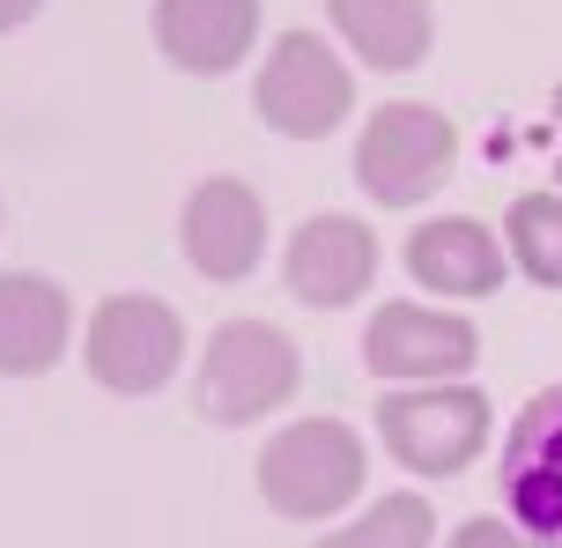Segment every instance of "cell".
<instances>
[{
  "label": "cell",
  "instance_id": "7c38bea8",
  "mask_svg": "<svg viewBox=\"0 0 562 548\" xmlns=\"http://www.w3.org/2000/svg\"><path fill=\"white\" fill-rule=\"evenodd\" d=\"M504 267V237H488V223H474V215H437L407 237V275L429 297H496Z\"/></svg>",
  "mask_w": 562,
  "mask_h": 548
},
{
  "label": "cell",
  "instance_id": "9c48e42d",
  "mask_svg": "<svg viewBox=\"0 0 562 548\" xmlns=\"http://www.w3.org/2000/svg\"><path fill=\"white\" fill-rule=\"evenodd\" d=\"M178 245L193 275L207 282H245L267 253V201H259L245 178H200L186 208H178Z\"/></svg>",
  "mask_w": 562,
  "mask_h": 548
},
{
  "label": "cell",
  "instance_id": "8992f818",
  "mask_svg": "<svg viewBox=\"0 0 562 548\" xmlns=\"http://www.w3.org/2000/svg\"><path fill=\"white\" fill-rule=\"evenodd\" d=\"M252 104L281 142H326L340 119H348V104H356V82H348V67H340V53L326 37L281 30L274 53L259 59Z\"/></svg>",
  "mask_w": 562,
  "mask_h": 548
},
{
  "label": "cell",
  "instance_id": "ba28073f",
  "mask_svg": "<svg viewBox=\"0 0 562 548\" xmlns=\"http://www.w3.org/2000/svg\"><path fill=\"white\" fill-rule=\"evenodd\" d=\"M496 496H504V519L518 534L562 548V385L518 407L504 460H496Z\"/></svg>",
  "mask_w": 562,
  "mask_h": 548
},
{
  "label": "cell",
  "instance_id": "277c9868",
  "mask_svg": "<svg viewBox=\"0 0 562 548\" xmlns=\"http://www.w3.org/2000/svg\"><path fill=\"white\" fill-rule=\"evenodd\" d=\"M378 437H385V452H393L407 474L422 482H451V474H467L474 452L488 445V393L474 385H400L378 401Z\"/></svg>",
  "mask_w": 562,
  "mask_h": 548
},
{
  "label": "cell",
  "instance_id": "7a4b0ae2",
  "mask_svg": "<svg viewBox=\"0 0 562 548\" xmlns=\"http://www.w3.org/2000/svg\"><path fill=\"white\" fill-rule=\"evenodd\" d=\"M259 496H267V512L296 526L348 512L363 496V437L340 415H304V423L274 430L259 452Z\"/></svg>",
  "mask_w": 562,
  "mask_h": 548
},
{
  "label": "cell",
  "instance_id": "30bf717a",
  "mask_svg": "<svg viewBox=\"0 0 562 548\" xmlns=\"http://www.w3.org/2000/svg\"><path fill=\"white\" fill-rule=\"evenodd\" d=\"M370 275H378V237H370V223H356V215H311V223H296L289 253H281V282H289V297L311 304V312L356 304L370 289Z\"/></svg>",
  "mask_w": 562,
  "mask_h": 548
},
{
  "label": "cell",
  "instance_id": "4fadbf2b",
  "mask_svg": "<svg viewBox=\"0 0 562 548\" xmlns=\"http://www.w3.org/2000/svg\"><path fill=\"white\" fill-rule=\"evenodd\" d=\"M75 304L53 275H0V378H45L67 356Z\"/></svg>",
  "mask_w": 562,
  "mask_h": 548
},
{
  "label": "cell",
  "instance_id": "e0dca14e",
  "mask_svg": "<svg viewBox=\"0 0 562 548\" xmlns=\"http://www.w3.org/2000/svg\"><path fill=\"white\" fill-rule=\"evenodd\" d=\"M445 548H548V541H533V534H518L510 519H467L459 534H451Z\"/></svg>",
  "mask_w": 562,
  "mask_h": 548
},
{
  "label": "cell",
  "instance_id": "ac0fdd59",
  "mask_svg": "<svg viewBox=\"0 0 562 548\" xmlns=\"http://www.w3.org/2000/svg\"><path fill=\"white\" fill-rule=\"evenodd\" d=\"M37 8H45V0H0V37H8V30H23Z\"/></svg>",
  "mask_w": 562,
  "mask_h": 548
},
{
  "label": "cell",
  "instance_id": "9a60e30c",
  "mask_svg": "<svg viewBox=\"0 0 562 548\" xmlns=\"http://www.w3.org/2000/svg\"><path fill=\"white\" fill-rule=\"evenodd\" d=\"M510 267L540 289H562V193H518L504 215Z\"/></svg>",
  "mask_w": 562,
  "mask_h": 548
},
{
  "label": "cell",
  "instance_id": "d6986e66",
  "mask_svg": "<svg viewBox=\"0 0 562 548\" xmlns=\"http://www.w3.org/2000/svg\"><path fill=\"white\" fill-rule=\"evenodd\" d=\"M555 126H562V82H555ZM555 193H562V156H555Z\"/></svg>",
  "mask_w": 562,
  "mask_h": 548
},
{
  "label": "cell",
  "instance_id": "6da1fadb",
  "mask_svg": "<svg viewBox=\"0 0 562 548\" xmlns=\"http://www.w3.org/2000/svg\"><path fill=\"white\" fill-rule=\"evenodd\" d=\"M304 378V356L296 342L267 326V318H223L207 334V356L193 371V407L215 423V430H245L259 415H274Z\"/></svg>",
  "mask_w": 562,
  "mask_h": 548
},
{
  "label": "cell",
  "instance_id": "2e32d148",
  "mask_svg": "<svg viewBox=\"0 0 562 548\" xmlns=\"http://www.w3.org/2000/svg\"><path fill=\"white\" fill-rule=\"evenodd\" d=\"M429 534H437V512L415 490H393V496H378L370 512H356L348 526H334L318 548H429Z\"/></svg>",
  "mask_w": 562,
  "mask_h": 548
},
{
  "label": "cell",
  "instance_id": "5b68a950",
  "mask_svg": "<svg viewBox=\"0 0 562 548\" xmlns=\"http://www.w3.org/2000/svg\"><path fill=\"white\" fill-rule=\"evenodd\" d=\"M459 126L437 104H378L356 134V186L378 208H422L451 178Z\"/></svg>",
  "mask_w": 562,
  "mask_h": 548
},
{
  "label": "cell",
  "instance_id": "52a82bcc",
  "mask_svg": "<svg viewBox=\"0 0 562 548\" xmlns=\"http://www.w3.org/2000/svg\"><path fill=\"white\" fill-rule=\"evenodd\" d=\"M481 364V334L459 312H429V304H378L363 326V371L385 385H451Z\"/></svg>",
  "mask_w": 562,
  "mask_h": 548
},
{
  "label": "cell",
  "instance_id": "8fae6325",
  "mask_svg": "<svg viewBox=\"0 0 562 548\" xmlns=\"http://www.w3.org/2000/svg\"><path fill=\"white\" fill-rule=\"evenodd\" d=\"M148 30H156L170 67H186V75H229V67L252 59L259 0H156Z\"/></svg>",
  "mask_w": 562,
  "mask_h": 548
},
{
  "label": "cell",
  "instance_id": "5bb4252c",
  "mask_svg": "<svg viewBox=\"0 0 562 548\" xmlns=\"http://www.w3.org/2000/svg\"><path fill=\"white\" fill-rule=\"evenodd\" d=\"M326 23L378 75H407L437 45V8L429 0H326Z\"/></svg>",
  "mask_w": 562,
  "mask_h": 548
},
{
  "label": "cell",
  "instance_id": "3957f363",
  "mask_svg": "<svg viewBox=\"0 0 562 548\" xmlns=\"http://www.w3.org/2000/svg\"><path fill=\"white\" fill-rule=\"evenodd\" d=\"M82 364L89 378L119 393V401H148L164 393L178 364H186V318L170 312L164 297L148 289H119L89 312V334H82Z\"/></svg>",
  "mask_w": 562,
  "mask_h": 548
}]
</instances>
